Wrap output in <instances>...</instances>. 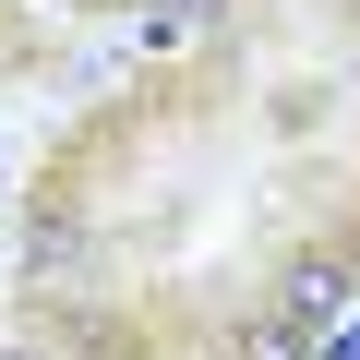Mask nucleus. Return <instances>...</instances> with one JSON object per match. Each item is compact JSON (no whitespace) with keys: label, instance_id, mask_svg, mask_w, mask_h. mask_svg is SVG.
I'll return each mask as SVG.
<instances>
[{"label":"nucleus","instance_id":"nucleus-2","mask_svg":"<svg viewBox=\"0 0 360 360\" xmlns=\"http://www.w3.org/2000/svg\"><path fill=\"white\" fill-rule=\"evenodd\" d=\"M240 360H312V324H288V312H276V324H252V336H240Z\"/></svg>","mask_w":360,"mask_h":360},{"label":"nucleus","instance_id":"nucleus-1","mask_svg":"<svg viewBox=\"0 0 360 360\" xmlns=\"http://www.w3.org/2000/svg\"><path fill=\"white\" fill-rule=\"evenodd\" d=\"M25 276L60 288V300H84V288H96V240H84L72 217H37V229H25Z\"/></svg>","mask_w":360,"mask_h":360},{"label":"nucleus","instance_id":"nucleus-5","mask_svg":"<svg viewBox=\"0 0 360 360\" xmlns=\"http://www.w3.org/2000/svg\"><path fill=\"white\" fill-rule=\"evenodd\" d=\"M0 360H49V348H25V336H13V348H0Z\"/></svg>","mask_w":360,"mask_h":360},{"label":"nucleus","instance_id":"nucleus-4","mask_svg":"<svg viewBox=\"0 0 360 360\" xmlns=\"http://www.w3.org/2000/svg\"><path fill=\"white\" fill-rule=\"evenodd\" d=\"M324 360H360V324H348V336H336V348H324Z\"/></svg>","mask_w":360,"mask_h":360},{"label":"nucleus","instance_id":"nucleus-3","mask_svg":"<svg viewBox=\"0 0 360 360\" xmlns=\"http://www.w3.org/2000/svg\"><path fill=\"white\" fill-rule=\"evenodd\" d=\"M217 13H229V0H156L144 37H193V25H217Z\"/></svg>","mask_w":360,"mask_h":360}]
</instances>
